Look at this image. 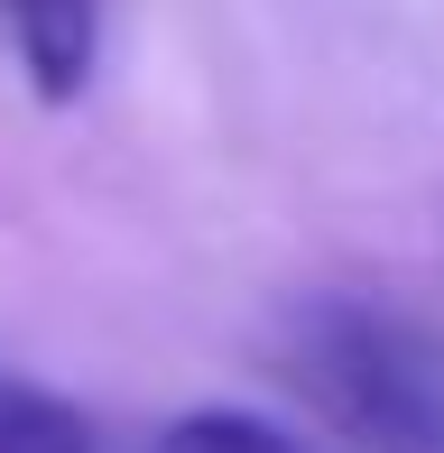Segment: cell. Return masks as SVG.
<instances>
[{"label":"cell","instance_id":"obj_1","mask_svg":"<svg viewBox=\"0 0 444 453\" xmlns=\"http://www.w3.org/2000/svg\"><path fill=\"white\" fill-rule=\"evenodd\" d=\"M287 380L361 453H444V352L361 296H306L287 315Z\"/></svg>","mask_w":444,"mask_h":453},{"label":"cell","instance_id":"obj_2","mask_svg":"<svg viewBox=\"0 0 444 453\" xmlns=\"http://www.w3.org/2000/svg\"><path fill=\"white\" fill-rule=\"evenodd\" d=\"M0 28L19 47V74H28L37 102H84L93 65H103V0H0Z\"/></svg>","mask_w":444,"mask_h":453},{"label":"cell","instance_id":"obj_3","mask_svg":"<svg viewBox=\"0 0 444 453\" xmlns=\"http://www.w3.org/2000/svg\"><path fill=\"white\" fill-rule=\"evenodd\" d=\"M0 453H93V417L56 388L0 370Z\"/></svg>","mask_w":444,"mask_h":453},{"label":"cell","instance_id":"obj_4","mask_svg":"<svg viewBox=\"0 0 444 453\" xmlns=\"http://www.w3.org/2000/svg\"><path fill=\"white\" fill-rule=\"evenodd\" d=\"M157 453H315V444L259 407H186V417H167Z\"/></svg>","mask_w":444,"mask_h":453}]
</instances>
